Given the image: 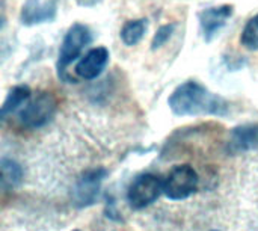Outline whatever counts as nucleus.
I'll return each instance as SVG.
<instances>
[{
  "instance_id": "obj_9",
  "label": "nucleus",
  "mask_w": 258,
  "mask_h": 231,
  "mask_svg": "<svg viewBox=\"0 0 258 231\" xmlns=\"http://www.w3.org/2000/svg\"><path fill=\"white\" fill-rule=\"evenodd\" d=\"M109 50L106 47H95L91 48L76 65V74L83 80H94L97 79L109 64Z\"/></svg>"
},
{
  "instance_id": "obj_6",
  "label": "nucleus",
  "mask_w": 258,
  "mask_h": 231,
  "mask_svg": "<svg viewBox=\"0 0 258 231\" xmlns=\"http://www.w3.org/2000/svg\"><path fill=\"white\" fill-rule=\"evenodd\" d=\"M106 176H107V171L103 168H95V169H89V171L83 172L73 189L74 204L80 209L92 206L98 197L101 183Z\"/></svg>"
},
{
  "instance_id": "obj_14",
  "label": "nucleus",
  "mask_w": 258,
  "mask_h": 231,
  "mask_svg": "<svg viewBox=\"0 0 258 231\" xmlns=\"http://www.w3.org/2000/svg\"><path fill=\"white\" fill-rule=\"evenodd\" d=\"M240 44L248 50H258V14L245 24L240 35Z\"/></svg>"
},
{
  "instance_id": "obj_3",
  "label": "nucleus",
  "mask_w": 258,
  "mask_h": 231,
  "mask_svg": "<svg viewBox=\"0 0 258 231\" xmlns=\"http://www.w3.org/2000/svg\"><path fill=\"white\" fill-rule=\"evenodd\" d=\"M198 174L190 165L175 166L163 182V192L169 200L180 201L189 198L198 189Z\"/></svg>"
},
{
  "instance_id": "obj_10",
  "label": "nucleus",
  "mask_w": 258,
  "mask_h": 231,
  "mask_svg": "<svg viewBox=\"0 0 258 231\" xmlns=\"http://www.w3.org/2000/svg\"><path fill=\"white\" fill-rule=\"evenodd\" d=\"M258 145V126L236 127L228 141V153L240 154L249 151Z\"/></svg>"
},
{
  "instance_id": "obj_7",
  "label": "nucleus",
  "mask_w": 258,
  "mask_h": 231,
  "mask_svg": "<svg viewBox=\"0 0 258 231\" xmlns=\"http://www.w3.org/2000/svg\"><path fill=\"white\" fill-rule=\"evenodd\" d=\"M233 14H234L233 5H219V6H210L203 9L198 14L203 38L207 42L213 41L222 30V27L230 21Z\"/></svg>"
},
{
  "instance_id": "obj_2",
  "label": "nucleus",
  "mask_w": 258,
  "mask_h": 231,
  "mask_svg": "<svg viewBox=\"0 0 258 231\" xmlns=\"http://www.w3.org/2000/svg\"><path fill=\"white\" fill-rule=\"evenodd\" d=\"M92 32L82 23H74L65 33L59 54H57V74L63 82H71L67 74V68L82 54V51L91 44Z\"/></svg>"
},
{
  "instance_id": "obj_17",
  "label": "nucleus",
  "mask_w": 258,
  "mask_h": 231,
  "mask_svg": "<svg viewBox=\"0 0 258 231\" xmlns=\"http://www.w3.org/2000/svg\"><path fill=\"white\" fill-rule=\"evenodd\" d=\"M74 231H79V230H74Z\"/></svg>"
},
{
  "instance_id": "obj_15",
  "label": "nucleus",
  "mask_w": 258,
  "mask_h": 231,
  "mask_svg": "<svg viewBox=\"0 0 258 231\" xmlns=\"http://www.w3.org/2000/svg\"><path fill=\"white\" fill-rule=\"evenodd\" d=\"M174 30H175V24H174V23L160 26V27L157 29V32L154 33V36H153L151 48H153V50H157V48L163 47V45L169 41V38L172 36Z\"/></svg>"
},
{
  "instance_id": "obj_13",
  "label": "nucleus",
  "mask_w": 258,
  "mask_h": 231,
  "mask_svg": "<svg viewBox=\"0 0 258 231\" xmlns=\"http://www.w3.org/2000/svg\"><path fill=\"white\" fill-rule=\"evenodd\" d=\"M148 29V20L147 18H136V20H128L122 29H121V39L125 45L133 47L141 39L145 36V32Z\"/></svg>"
},
{
  "instance_id": "obj_8",
  "label": "nucleus",
  "mask_w": 258,
  "mask_h": 231,
  "mask_svg": "<svg viewBox=\"0 0 258 231\" xmlns=\"http://www.w3.org/2000/svg\"><path fill=\"white\" fill-rule=\"evenodd\" d=\"M57 15L56 0H26L20 11V21L24 26L51 23Z\"/></svg>"
},
{
  "instance_id": "obj_1",
  "label": "nucleus",
  "mask_w": 258,
  "mask_h": 231,
  "mask_svg": "<svg viewBox=\"0 0 258 231\" xmlns=\"http://www.w3.org/2000/svg\"><path fill=\"white\" fill-rule=\"evenodd\" d=\"M169 109L177 117H227L230 104L221 95L209 91L197 80H187L177 86L168 98Z\"/></svg>"
},
{
  "instance_id": "obj_5",
  "label": "nucleus",
  "mask_w": 258,
  "mask_h": 231,
  "mask_svg": "<svg viewBox=\"0 0 258 231\" xmlns=\"http://www.w3.org/2000/svg\"><path fill=\"white\" fill-rule=\"evenodd\" d=\"M163 191V183L159 177L153 174H144L139 176L128 188L127 198L133 209H145L150 204H153L160 192Z\"/></svg>"
},
{
  "instance_id": "obj_4",
  "label": "nucleus",
  "mask_w": 258,
  "mask_h": 231,
  "mask_svg": "<svg viewBox=\"0 0 258 231\" xmlns=\"http://www.w3.org/2000/svg\"><path fill=\"white\" fill-rule=\"evenodd\" d=\"M57 109V101L50 92H39L20 112V121L27 129H39L48 124Z\"/></svg>"
},
{
  "instance_id": "obj_12",
  "label": "nucleus",
  "mask_w": 258,
  "mask_h": 231,
  "mask_svg": "<svg viewBox=\"0 0 258 231\" xmlns=\"http://www.w3.org/2000/svg\"><path fill=\"white\" fill-rule=\"evenodd\" d=\"M0 183L3 191L17 188L23 180V168L12 159H2L0 162Z\"/></svg>"
},
{
  "instance_id": "obj_11",
  "label": "nucleus",
  "mask_w": 258,
  "mask_h": 231,
  "mask_svg": "<svg viewBox=\"0 0 258 231\" xmlns=\"http://www.w3.org/2000/svg\"><path fill=\"white\" fill-rule=\"evenodd\" d=\"M32 100V91L27 85H17L14 86L6 100L3 101V106L0 109V118L5 121L9 115L17 112L18 109L24 107L29 101Z\"/></svg>"
},
{
  "instance_id": "obj_16",
  "label": "nucleus",
  "mask_w": 258,
  "mask_h": 231,
  "mask_svg": "<svg viewBox=\"0 0 258 231\" xmlns=\"http://www.w3.org/2000/svg\"><path fill=\"white\" fill-rule=\"evenodd\" d=\"M213 231H218V230H213Z\"/></svg>"
}]
</instances>
